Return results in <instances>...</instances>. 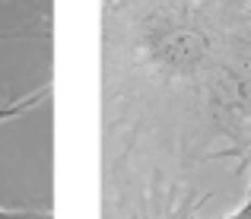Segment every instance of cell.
<instances>
[{"mask_svg": "<svg viewBox=\"0 0 251 219\" xmlns=\"http://www.w3.org/2000/svg\"><path fill=\"white\" fill-rule=\"evenodd\" d=\"M6 38H19V35H0V42H6Z\"/></svg>", "mask_w": 251, "mask_h": 219, "instance_id": "7", "label": "cell"}, {"mask_svg": "<svg viewBox=\"0 0 251 219\" xmlns=\"http://www.w3.org/2000/svg\"><path fill=\"white\" fill-rule=\"evenodd\" d=\"M48 96H51V86L45 83L42 89H35L32 96H25V98H16V102H0V124L16 121V118L29 115V111H32V108H38V105H42Z\"/></svg>", "mask_w": 251, "mask_h": 219, "instance_id": "4", "label": "cell"}, {"mask_svg": "<svg viewBox=\"0 0 251 219\" xmlns=\"http://www.w3.org/2000/svg\"><path fill=\"white\" fill-rule=\"evenodd\" d=\"M0 219H54L48 207H0Z\"/></svg>", "mask_w": 251, "mask_h": 219, "instance_id": "5", "label": "cell"}, {"mask_svg": "<svg viewBox=\"0 0 251 219\" xmlns=\"http://www.w3.org/2000/svg\"><path fill=\"white\" fill-rule=\"evenodd\" d=\"M127 178L130 188H124L121 178L111 175L105 219H194L197 207L203 203V197L175 188V184H166L159 171L150 181H140V175Z\"/></svg>", "mask_w": 251, "mask_h": 219, "instance_id": "2", "label": "cell"}, {"mask_svg": "<svg viewBox=\"0 0 251 219\" xmlns=\"http://www.w3.org/2000/svg\"><path fill=\"white\" fill-rule=\"evenodd\" d=\"M210 159H235V171L251 169V111L245 115V121L235 127V134L229 137V146L216 152H207Z\"/></svg>", "mask_w": 251, "mask_h": 219, "instance_id": "3", "label": "cell"}, {"mask_svg": "<svg viewBox=\"0 0 251 219\" xmlns=\"http://www.w3.org/2000/svg\"><path fill=\"white\" fill-rule=\"evenodd\" d=\"M226 219H251V178H248V194H245V203H242V207L235 210L232 216H226Z\"/></svg>", "mask_w": 251, "mask_h": 219, "instance_id": "6", "label": "cell"}, {"mask_svg": "<svg viewBox=\"0 0 251 219\" xmlns=\"http://www.w3.org/2000/svg\"><path fill=\"white\" fill-rule=\"evenodd\" d=\"M248 3H251V0H248Z\"/></svg>", "mask_w": 251, "mask_h": 219, "instance_id": "8", "label": "cell"}, {"mask_svg": "<svg viewBox=\"0 0 251 219\" xmlns=\"http://www.w3.org/2000/svg\"><path fill=\"white\" fill-rule=\"evenodd\" d=\"M102 96L108 130L130 143L191 127L235 134L251 111L248 0H102Z\"/></svg>", "mask_w": 251, "mask_h": 219, "instance_id": "1", "label": "cell"}]
</instances>
